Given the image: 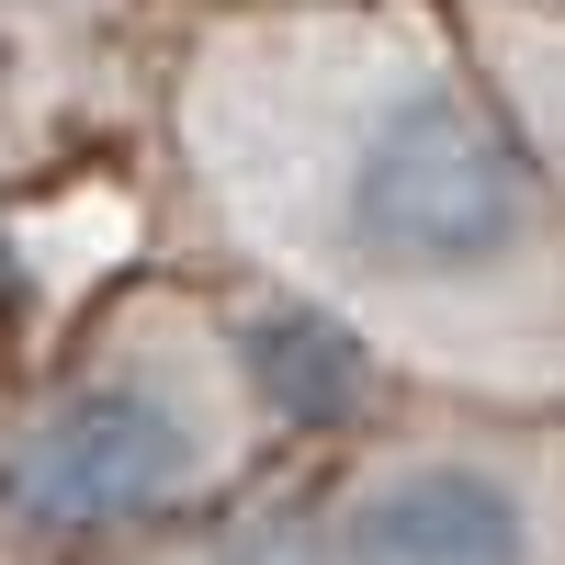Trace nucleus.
Here are the masks:
<instances>
[{
  "label": "nucleus",
  "mask_w": 565,
  "mask_h": 565,
  "mask_svg": "<svg viewBox=\"0 0 565 565\" xmlns=\"http://www.w3.org/2000/svg\"><path fill=\"white\" fill-rule=\"evenodd\" d=\"M295 226L351 295H396V306H476L543 260V193L521 148L452 79L418 68L351 90L317 125Z\"/></svg>",
  "instance_id": "f257e3e1"
},
{
  "label": "nucleus",
  "mask_w": 565,
  "mask_h": 565,
  "mask_svg": "<svg viewBox=\"0 0 565 565\" xmlns=\"http://www.w3.org/2000/svg\"><path fill=\"white\" fill-rule=\"evenodd\" d=\"M238 430H249V396L226 373V340L125 328L12 418L0 532L34 554H125L215 498Z\"/></svg>",
  "instance_id": "f03ea898"
},
{
  "label": "nucleus",
  "mask_w": 565,
  "mask_h": 565,
  "mask_svg": "<svg viewBox=\"0 0 565 565\" xmlns=\"http://www.w3.org/2000/svg\"><path fill=\"white\" fill-rule=\"evenodd\" d=\"M328 543L340 565H554V498L509 452L418 441L328 498Z\"/></svg>",
  "instance_id": "7ed1b4c3"
},
{
  "label": "nucleus",
  "mask_w": 565,
  "mask_h": 565,
  "mask_svg": "<svg viewBox=\"0 0 565 565\" xmlns=\"http://www.w3.org/2000/svg\"><path fill=\"white\" fill-rule=\"evenodd\" d=\"M215 340H226V373H238V396H249V430H282V441L351 430V418L373 407V385H385L373 340L340 306L295 295V282H282V295H249Z\"/></svg>",
  "instance_id": "20e7f679"
},
{
  "label": "nucleus",
  "mask_w": 565,
  "mask_h": 565,
  "mask_svg": "<svg viewBox=\"0 0 565 565\" xmlns=\"http://www.w3.org/2000/svg\"><path fill=\"white\" fill-rule=\"evenodd\" d=\"M215 565H340L328 543V498H260L215 532Z\"/></svg>",
  "instance_id": "39448f33"
}]
</instances>
